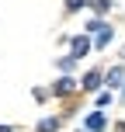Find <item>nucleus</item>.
Returning <instances> with one entry per match:
<instances>
[{
	"label": "nucleus",
	"mask_w": 125,
	"mask_h": 132,
	"mask_svg": "<svg viewBox=\"0 0 125 132\" xmlns=\"http://www.w3.org/2000/svg\"><path fill=\"white\" fill-rule=\"evenodd\" d=\"M77 132H87V129H77Z\"/></svg>",
	"instance_id": "nucleus-17"
},
{
	"label": "nucleus",
	"mask_w": 125,
	"mask_h": 132,
	"mask_svg": "<svg viewBox=\"0 0 125 132\" xmlns=\"http://www.w3.org/2000/svg\"><path fill=\"white\" fill-rule=\"evenodd\" d=\"M0 132H18V125H0Z\"/></svg>",
	"instance_id": "nucleus-14"
},
{
	"label": "nucleus",
	"mask_w": 125,
	"mask_h": 132,
	"mask_svg": "<svg viewBox=\"0 0 125 132\" xmlns=\"http://www.w3.org/2000/svg\"><path fill=\"white\" fill-rule=\"evenodd\" d=\"M66 42H70V56H73V59H84V56H90L94 52V49H90V38H87V35H73V38H66Z\"/></svg>",
	"instance_id": "nucleus-4"
},
{
	"label": "nucleus",
	"mask_w": 125,
	"mask_h": 132,
	"mask_svg": "<svg viewBox=\"0 0 125 132\" xmlns=\"http://www.w3.org/2000/svg\"><path fill=\"white\" fill-rule=\"evenodd\" d=\"M77 90H80V84H77V77H70V73H63V77L52 80V87H49L52 97H73Z\"/></svg>",
	"instance_id": "nucleus-1"
},
{
	"label": "nucleus",
	"mask_w": 125,
	"mask_h": 132,
	"mask_svg": "<svg viewBox=\"0 0 125 132\" xmlns=\"http://www.w3.org/2000/svg\"><path fill=\"white\" fill-rule=\"evenodd\" d=\"M94 35H97V38L90 42V49H108V42L115 38V28H111V24H104L101 31H94Z\"/></svg>",
	"instance_id": "nucleus-7"
},
{
	"label": "nucleus",
	"mask_w": 125,
	"mask_h": 132,
	"mask_svg": "<svg viewBox=\"0 0 125 132\" xmlns=\"http://www.w3.org/2000/svg\"><path fill=\"white\" fill-rule=\"evenodd\" d=\"M80 129H87V132H108V115L97 108V111H90V115L84 118V125H80Z\"/></svg>",
	"instance_id": "nucleus-5"
},
{
	"label": "nucleus",
	"mask_w": 125,
	"mask_h": 132,
	"mask_svg": "<svg viewBox=\"0 0 125 132\" xmlns=\"http://www.w3.org/2000/svg\"><path fill=\"white\" fill-rule=\"evenodd\" d=\"M73 66H77V59H73V56H59V59H56V70H63V73H70Z\"/></svg>",
	"instance_id": "nucleus-12"
},
{
	"label": "nucleus",
	"mask_w": 125,
	"mask_h": 132,
	"mask_svg": "<svg viewBox=\"0 0 125 132\" xmlns=\"http://www.w3.org/2000/svg\"><path fill=\"white\" fill-rule=\"evenodd\" d=\"M77 84H80V90H84V94H97L101 87H104V70H87Z\"/></svg>",
	"instance_id": "nucleus-2"
},
{
	"label": "nucleus",
	"mask_w": 125,
	"mask_h": 132,
	"mask_svg": "<svg viewBox=\"0 0 125 132\" xmlns=\"http://www.w3.org/2000/svg\"><path fill=\"white\" fill-rule=\"evenodd\" d=\"M87 7H94V14H97V18H104V14L115 7V0H90Z\"/></svg>",
	"instance_id": "nucleus-9"
},
{
	"label": "nucleus",
	"mask_w": 125,
	"mask_h": 132,
	"mask_svg": "<svg viewBox=\"0 0 125 132\" xmlns=\"http://www.w3.org/2000/svg\"><path fill=\"white\" fill-rule=\"evenodd\" d=\"M87 4H90V0H63V11L66 14H77V11H84Z\"/></svg>",
	"instance_id": "nucleus-10"
},
{
	"label": "nucleus",
	"mask_w": 125,
	"mask_h": 132,
	"mask_svg": "<svg viewBox=\"0 0 125 132\" xmlns=\"http://www.w3.org/2000/svg\"><path fill=\"white\" fill-rule=\"evenodd\" d=\"M104 24H108V21L94 14V18H90V21H87V24H84V31H87V35H94V31H101V28H104Z\"/></svg>",
	"instance_id": "nucleus-11"
},
{
	"label": "nucleus",
	"mask_w": 125,
	"mask_h": 132,
	"mask_svg": "<svg viewBox=\"0 0 125 132\" xmlns=\"http://www.w3.org/2000/svg\"><path fill=\"white\" fill-rule=\"evenodd\" d=\"M31 97H35V101H45V97H49V90H45V87H35Z\"/></svg>",
	"instance_id": "nucleus-13"
},
{
	"label": "nucleus",
	"mask_w": 125,
	"mask_h": 132,
	"mask_svg": "<svg viewBox=\"0 0 125 132\" xmlns=\"http://www.w3.org/2000/svg\"><path fill=\"white\" fill-rule=\"evenodd\" d=\"M115 132H125V122H115Z\"/></svg>",
	"instance_id": "nucleus-15"
},
{
	"label": "nucleus",
	"mask_w": 125,
	"mask_h": 132,
	"mask_svg": "<svg viewBox=\"0 0 125 132\" xmlns=\"http://www.w3.org/2000/svg\"><path fill=\"white\" fill-rule=\"evenodd\" d=\"M63 129V118L59 115H45V118L35 122V132H59Z\"/></svg>",
	"instance_id": "nucleus-6"
},
{
	"label": "nucleus",
	"mask_w": 125,
	"mask_h": 132,
	"mask_svg": "<svg viewBox=\"0 0 125 132\" xmlns=\"http://www.w3.org/2000/svg\"><path fill=\"white\" fill-rule=\"evenodd\" d=\"M94 104H97V108H111V104H115V94L108 90V87H101L97 97H94Z\"/></svg>",
	"instance_id": "nucleus-8"
},
{
	"label": "nucleus",
	"mask_w": 125,
	"mask_h": 132,
	"mask_svg": "<svg viewBox=\"0 0 125 132\" xmlns=\"http://www.w3.org/2000/svg\"><path fill=\"white\" fill-rule=\"evenodd\" d=\"M122 84H125V59L104 70V87H108V90H118Z\"/></svg>",
	"instance_id": "nucleus-3"
},
{
	"label": "nucleus",
	"mask_w": 125,
	"mask_h": 132,
	"mask_svg": "<svg viewBox=\"0 0 125 132\" xmlns=\"http://www.w3.org/2000/svg\"><path fill=\"white\" fill-rule=\"evenodd\" d=\"M118 90H122V108H125V84H122V87H118Z\"/></svg>",
	"instance_id": "nucleus-16"
}]
</instances>
